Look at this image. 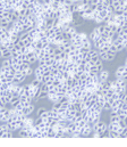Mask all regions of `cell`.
<instances>
[{
	"mask_svg": "<svg viewBox=\"0 0 127 147\" xmlns=\"http://www.w3.org/2000/svg\"><path fill=\"white\" fill-rule=\"evenodd\" d=\"M93 133L92 136L95 138L99 137H109V129H108V123H106L102 120H99L98 122L92 124Z\"/></svg>",
	"mask_w": 127,
	"mask_h": 147,
	"instance_id": "6da1fadb",
	"label": "cell"
},
{
	"mask_svg": "<svg viewBox=\"0 0 127 147\" xmlns=\"http://www.w3.org/2000/svg\"><path fill=\"white\" fill-rule=\"evenodd\" d=\"M115 78L116 79H120V80L127 82V66L125 65H120L118 66L116 71H115Z\"/></svg>",
	"mask_w": 127,
	"mask_h": 147,
	"instance_id": "7a4b0ae2",
	"label": "cell"
},
{
	"mask_svg": "<svg viewBox=\"0 0 127 147\" xmlns=\"http://www.w3.org/2000/svg\"><path fill=\"white\" fill-rule=\"evenodd\" d=\"M26 79H27V78L23 74L22 71H16V72H15V75H14L13 82H14V83H17V84H21V83H23V82H25Z\"/></svg>",
	"mask_w": 127,
	"mask_h": 147,
	"instance_id": "3957f363",
	"label": "cell"
},
{
	"mask_svg": "<svg viewBox=\"0 0 127 147\" xmlns=\"http://www.w3.org/2000/svg\"><path fill=\"white\" fill-rule=\"evenodd\" d=\"M99 75V79L101 82H106V81H109V78H110V72L108 70H105L103 69L102 71H100L98 73Z\"/></svg>",
	"mask_w": 127,
	"mask_h": 147,
	"instance_id": "277c9868",
	"label": "cell"
},
{
	"mask_svg": "<svg viewBox=\"0 0 127 147\" xmlns=\"http://www.w3.org/2000/svg\"><path fill=\"white\" fill-rule=\"evenodd\" d=\"M34 111H35V105L34 104H31V105H29V106L23 108V113H24V115H26V116L32 115Z\"/></svg>",
	"mask_w": 127,
	"mask_h": 147,
	"instance_id": "5b68a950",
	"label": "cell"
},
{
	"mask_svg": "<svg viewBox=\"0 0 127 147\" xmlns=\"http://www.w3.org/2000/svg\"><path fill=\"white\" fill-rule=\"evenodd\" d=\"M18 104H21V97L20 96H13V98H11L10 103H9V106L10 107H16Z\"/></svg>",
	"mask_w": 127,
	"mask_h": 147,
	"instance_id": "8992f818",
	"label": "cell"
},
{
	"mask_svg": "<svg viewBox=\"0 0 127 147\" xmlns=\"http://www.w3.org/2000/svg\"><path fill=\"white\" fill-rule=\"evenodd\" d=\"M11 65H13V62H11V58L10 57L2 59V62H1V66L2 67H10Z\"/></svg>",
	"mask_w": 127,
	"mask_h": 147,
	"instance_id": "52a82bcc",
	"label": "cell"
},
{
	"mask_svg": "<svg viewBox=\"0 0 127 147\" xmlns=\"http://www.w3.org/2000/svg\"><path fill=\"white\" fill-rule=\"evenodd\" d=\"M47 111H48V110H47V108H45V107H43V106L39 107V108H37V110H36V118H41V116L43 115V114H44V113L47 112Z\"/></svg>",
	"mask_w": 127,
	"mask_h": 147,
	"instance_id": "ba28073f",
	"label": "cell"
},
{
	"mask_svg": "<svg viewBox=\"0 0 127 147\" xmlns=\"http://www.w3.org/2000/svg\"><path fill=\"white\" fill-rule=\"evenodd\" d=\"M37 100H43V99H48V91H40V93H39V96H37V98H36Z\"/></svg>",
	"mask_w": 127,
	"mask_h": 147,
	"instance_id": "9c48e42d",
	"label": "cell"
},
{
	"mask_svg": "<svg viewBox=\"0 0 127 147\" xmlns=\"http://www.w3.org/2000/svg\"><path fill=\"white\" fill-rule=\"evenodd\" d=\"M0 137L2 138H9V137H13V131H9V130H3Z\"/></svg>",
	"mask_w": 127,
	"mask_h": 147,
	"instance_id": "30bf717a",
	"label": "cell"
},
{
	"mask_svg": "<svg viewBox=\"0 0 127 147\" xmlns=\"http://www.w3.org/2000/svg\"><path fill=\"white\" fill-rule=\"evenodd\" d=\"M3 131V128H2V124H0V135H1V132Z\"/></svg>",
	"mask_w": 127,
	"mask_h": 147,
	"instance_id": "8fae6325",
	"label": "cell"
},
{
	"mask_svg": "<svg viewBox=\"0 0 127 147\" xmlns=\"http://www.w3.org/2000/svg\"><path fill=\"white\" fill-rule=\"evenodd\" d=\"M5 30H6V29H3V28H1V26H0V33H2L3 31H5Z\"/></svg>",
	"mask_w": 127,
	"mask_h": 147,
	"instance_id": "7c38bea8",
	"label": "cell"
},
{
	"mask_svg": "<svg viewBox=\"0 0 127 147\" xmlns=\"http://www.w3.org/2000/svg\"><path fill=\"white\" fill-rule=\"evenodd\" d=\"M0 66H1V64H0Z\"/></svg>",
	"mask_w": 127,
	"mask_h": 147,
	"instance_id": "4fadbf2b",
	"label": "cell"
}]
</instances>
